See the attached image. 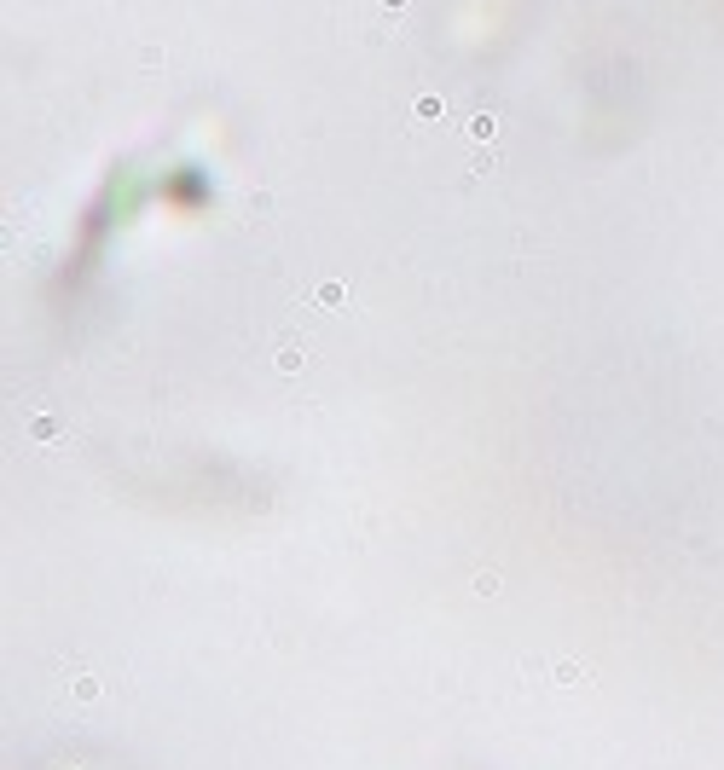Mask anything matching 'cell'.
I'll list each match as a JSON object with an SVG mask.
<instances>
[{
  "label": "cell",
  "instance_id": "6da1fadb",
  "mask_svg": "<svg viewBox=\"0 0 724 770\" xmlns=\"http://www.w3.org/2000/svg\"><path fill=\"white\" fill-rule=\"evenodd\" d=\"M278 365H284V371L302 365V342H295V336H284V342H278Z\"/></svg>",
  "mask_w": 724,
  "mask_h": 770
},
{
  "label": "cell",
  "instance_id": "7a4b0ae2",
  "mask_svg": "<svg viewBox=\"0 0 724 770\" xmlns=\"http://www.w3.org/2000/svg\"><path fill=\"white\" fill-rule=\"evenodd\" d=\"M470 134H476V139H493V134H498V116H476Z\"/></svg>",
  "mask_w": 724,
  "mask_h": 770
},
{
  "label": "cell",
  "instance_id": "3957f363",
  "mask_svg": "<svg viewBox=\"0 0 724 770\" xmlns=\"http://www.w3.org/2000/svg\"><path fill=\"white\" fill-rule=\"evenodd\" d=\"M557 683H585V666H557Z\"/></svg>",
  "mask_w": 724,
  "mask_h": 770
},
{
  "label": "cell",
  "instance_id": "277c9868",
  "mask_svg": "<svg viewBox=\"0 0 724 770\" xmlns=\"http://www.w3.org/2000/svg\"><path fill=\"white\" fill-rule=\"evenodd\" d=\"M382 6H389V12H400V6H406V0H382Z\"/></svg>",
  "mask_w": 724,
  "mask_h": 770
}]
</instances>
